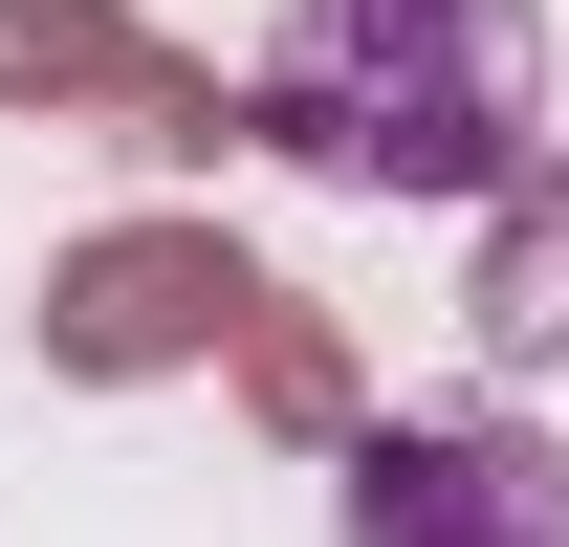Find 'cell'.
I'll return each instance as SVG.
<instances>
[{"mask_svg": "<svg viewBox=\"0 0 569 547\" xmlns=\"http://www.w3.org/2000/svg\"><path fill=\"white\" fill-rule=\"evenodd\" d=\"M241 153L329 198H526L548 176V0H284Z\"/></svg>", "mask_w": 569, "mask_h": 547, "instance_id": "1", "label": "cell"}, {"mask_svg": "<svg viewBox=\"0 0 569 547\" xmlns=\"http://www.w3.org/2000/svg\"><path fill=\"white\" fill-rule=\"evenodd\" d=\"M241 307H263V263H241L219 219H110V241H67V263H44V372L132 395V372L241 350Z\"/></svg>", "mask_w": 569, "mask_h": 547, "instance_id": "2", "label": "cell"}, {"mask_svg": "<svg viewBox=\"0 0 569 547\" xmlns=\"http://www.w3.org/2000/svg\"><path fill=\"white\" fill-rule=\"evenodd\" d=\"M0 110H67L110 153H241V88L198 44H153L132 0H0Z\"/></svg>", "mask_w": 569, "mask_h": 547, "instance_id": "3", "label": "cell"}, {"mask_svg": "<svg viewBox=\"0 0 569 547\" xmlns=\"http://www.w3.org/2000/svg\"><path fill=\"white\" fill-rule=\"evenodd\" d=\"M351 547H569V438H526V416H372L351 438Z\"/></svg>", "mask_w": 569, "mask_h": 547, "instance_id": "4", "label": "cell"}, {"mask_svg": "<svg viewBox=\"0 0 569 547\" xmlns=\"http://www.w3.org/2000/svg\"><path fill=\"white\" fill-rule=\"evenodd\" d=\"M241 395H263V438H329V460L372 438V416H351V350H329V307H307V285H263V307H241Z\"/></svg>", "mask_w": 569, "mask_h": 547, "instance_id": "6", "label": "cell"}, {"mask_svg": "<svg viewBox=\"0 0 569 547\" xmlns=\"http://www.w3.org/2000/svg\"><path fill=\"white\" fill-rule=\"evenodd\" d=\"M460 329H482L503 372H569V153L482 219V285H460Z\"/></svg>", "mask_w": 569, "mask_h": 547, "instance_id": "5", "label": "cell"}]
</instances>
